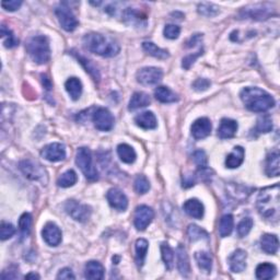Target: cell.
<instances>
[{"instance_id": "obj_1", "label": "cell", "mask_w": 280, "mask_h": 280, "mask_svg": "<svg viewBox=\"0 0 280 280\" xmlns=\"http://www.w3.org/2000/svg\"><path fill=\"white\" fill-rule=\"evenodd\" d=\"M82 43L85 50L102 57H114L121 51V46L115 40L96 32L85 34Z\"/></svg>"}, {"instance_id": "obj_2", "label": "cell", "mask_w": 280, "mask_h": 280, "mask_svg": "<svg viewBox=\"0 0 280 280\" xmlns=\"http://www.w3.org/2000/svg\"><path fill=\"white\" fill-rule=\"evenodd\" d=\"M240 97L245 107L251 112L264 113L275 105L274 98L259 88H245L242 90Z\"/></svg>"}, {"instance_id": "obj_3", "label": "cell", "mask_w": 280, "mask_h": 280, "mask_svg": "<svg viewBox=\"0 0 280 280\" xmlns=\"http://www.w3.org/2000/svg\"><path fill=\"white\" fill-rule=\"evenodd\" d=\"M258 212L267 220L278 221L279 218V185L266 187L260 191L257 197Z\"/></svg>"}, {"instance_id": "obj_4", "label": "cell", "mask_w": 280, "mask_h": 280, "mask_svg": "<svg viewBox=\"0 0 280 280\" xmlns=\"http://www.w3.org/2000/svg\"><path fill=\"white\" fill-rule=\"evenodd\" d=\"M25 49L32 60L39 65H44L51 59V47L49 39L44 35H35L25 43Z\"/></svg>"}, {"instance_id": "obj_5", "label": "cell", "mask_w": 280, "mask_h": 280, "mask_svg": "<svg viewBox=\"0 0 280 280\" xmlns=\"http://www.w3.org/2000/svg\"><path fill=\"white\" fill-rule=\"evenodd\" d=\"M76 163H77L78 168L82 171L84 177L90 181H97L99 178V173L93 165L92 153L90 149L84 148V147L79 148L77 155H76Z\"/></svg>"}, {"instance_id": "obj_6", "label": "cell", "mask_w": 280, "mask_h": 280, "mask_svg": "<svg viewBox=\"0 0 280 280\" xmlns=\"http://www.w3.org/2000/svg\"><path fill=\"white\" fill-rule=\"evenodd\" d=\"M21 172L25 174V177L31 181L41 182L43 185H46L49 182V177L45 169L42 167L40 163L33 160H23L19 164Z\"/></svg>"}, {"instance_id": "obj_7", "label": "cell", "mask_w": 280, "mask_h": 280, "mask_svg": "<svg viewBox=\"0 0 280 280\" xmlns=\"http://www.w3.org/2000/svg\"><path fill=\"white\" fill-rule=\"evenodd\" d=\"M274 13V7L270 3H257L243 8L241 11V17L243 19L263 21L266 20Z\"/></svg>"}, {"instance_id": "obj_8", "label": "cell", "mask_w": 280, "mask_h": 280, "mask_svg": "<svg viewBox=\"0 0 280 280\" xmlns=\"http://www.w3.org/2000/svg\"><path fill=\"white\" fill-rule=\"evenodd\" d=\"M55 13L57 18H58L59 25L65 31L73 32L77 28L79 22L77 18L75 17L74 12L71 11V9L67 6V3H60L59 6L55 8Z\"/></svg>"}, {"instance_id": "obj_9", "label": "cell", "mask_w": 280, "mask_h": 280, "mask_svg": "<svg viewBox=\"0 0 280 280\" xmlns=\"http://www.w3.org/2000/svg\"><path fill=\"white\" fill-rule=\"evenodd\" d=\"M92 121L97 129L101 131L111 130L114 126V116L104 107H98L92 115Z\"/></svg>"}, {"instance_id": "obj_10", "label": "cell", "mask_w": 280, "mask_h": 280, "mask_svg": "<svg viewBox=\"0 0 280 280\" xmlns=\"http://www.w3.org/2000/svg\"><path fill=\"white\" fill-rule=\"evenodd\" d=\"M65 209L73 219L79 222H85L91 216V208L76 201H68L66 203Z\"/></svg>"}, {"instance_id": "obj_11", "label": "cell", "mask_w": 280, "mask_h": 280, "mask_svg": "<svg viewBox=\"0 0 280 280\" xmlns=\"http://www.w3.org/2000/svg\"><path fill=\"white\" fill-rule=\"evenodd\" d=\"M154 218V211L153 208L146 205H141L136 208L134 216V224L137 230L144 231L153 222Z\"/></svg>"}, {"instance_id": "obj_12", "label": "cell", "mask_w": 280, "mask_h": 280, "mask_svg": "<svg viewBox=\"0 0 280 280\" xmlns=\"http://www.w3.org/2000/svg\"><path fill=\"white\" fill-rule=\"evenodd\" d=\"M163 73L160 68L145 67L141 68L136 75L137 81L142 85H153L162 80Z\"/></svg>"}, {"instance_id": "obj_13", "label": "cell", "mask_w": 280, "mask_h": 280, "mask_svg": "<svg viewBox=\"0 0 280 280\" xmlns=\"http://www.w3.org/2000/svg\"><path fill=\"white\" fill-rule=\"evenodd\" d=\"M41 155L50 162H59L66 158V148L64 145L53 142L42 149Z\"/></svg>"}, {"instance_id": "obj_14", "label": "cell", "mask_w": 280, "mask_h": 280, "mask_svg": "<svg viewBox=\"0 0 280 280\" xmlns=\"http://www.w3.org/2000/svg\"><path fill=\"white\" fill-rule=\"evenodd\" d=\"M107 202L111 207L118 211H125L128 207V199L126 195L118 188H111L106 194Z\"/></svg>"}, {"instance_id": "obj_15", "label": "cell", "mask_w": 280, "mask_h": 280, "mask_svg": "<svg viewBox=\"0 0 280 280\" xmlns=\"http://www.w3.org/2000/svg\"><path fill=\"white\" fill-rule=\"evenodd\" d=\"M211 129H212L211 122L208 120L207 117L198 118L197 121L193 123L192 128H191L192 135L196 140L206 138V137L210 135Z\"/></svg>"}, {"instance_id": "obj_16", "label": "cell", "mask_w": 280, "mask_h": 280, "mask_svg": "<svg viewBox=\"0 0 280 280\" xmlns=\"http://www.w3.org/2000/svg\"><path fill=\"white\" fill-rule=\"evenodd\" d=\"M42 235L46 243L51 246L59 245L61 242V231L58 226H56L54 222H49V224L44 226L42 231Z\"/></svg>"}, {"instance_id": "obj_17", "label": "cell", "mask_w": 280, "mask_h": 280, "mask_svg": "<svg viewBox=\"0 0 280 280\" xmlns=\"http://www.w3.org/2000/svg\"><path fill=\"white\" fill-rule=\"evenodd\" d=\"M246 254L243 250H236L229 257V265L232 273H242L246 268Z\"/></svg>"}, {"instance_id": "obj_18", "label": "cell", "mask_w": 280, "mask_h": 280, "mask_svg": "<svg viewBox=\"0 0 280 280\" xmlns=\"http://www.w3.org/2000/svg\"><path fill=\"white\" fill-rule=\"evenodd\" d=\"M238 127V123L235 121L230 120V118H224L218 127V136L221 139H230L235 136Z\"/></svg>"}, {"instance_id": "obj_19", "label": "cell", "mask_w": 280, "mask_h": 280, "mask_svg": "<svg viewBox=\"0 0 280 280\" xmlns=\"http://www.w3.org/2000/svg\"><path fill=\"white\" fill-rule=\"evenodd\" d=\"M177 258H178V268L182 276L188 277L191 274V265H189V258L186 252V249L183 245H178L177 249Z\"/></svg>"}, {"instance_id": "obj_20", "label": "cell", "mask_w": 280, "mask_h": 280, "mask_svg": "<svg viewBox=\"0 0 280 280\" xmlns=\"http://www.w3.org/2000/svg\"><path fill=\"white\" fill-rule=\"evenodd\" d=\"M184 211L195 219H202L204 217V212H205V208H204L203 204L198 201V199H188V201L184 204L183 206Z\"/></svg>"}, {"instance_id": "obj_21", "label": "cell", "mask_w": 280, "mask_h": 280, "mask_svg": "<svg viewBox=\"0 0 280 280\" xmlns=\"http://www.w3.org/2000/svg\"><path fill=\"white\" fill-rule=\"evenodd\" d=\"M84 277L91 280H101L104 277V267L97 260L87 263L84 268Z\"/></svg>"}, {"instance_id": "obj_22", "label": "cell", "mask_w": 280, "mask_h": 280, "mask_svg": "<svg viewBox=\"0 0 280 280\" xmlns=\"http://www.w3.org/2000/svg\"><path fill=\"white\" fill-rule=\"evenodd\" d=\"M135 123L137 126H139L144 129H154L158 125V122H156V117L153 112H144L140 113L139 115H137L135 117Z\"/></svg>"}, {"instance_id": "obj_23", "label": "cell", "mask_w": 280, "mask_h": 280, "mask_svg": "<svg viewBox=\"0 0 280 280\" xmlns=\"http://www.w3.org/2000/svg\"><path fill=\"white\" fill-rule=\"evenodd\" d=\"M244 156H245L244 149L240 146L234 147L233 150H232V153L227 156V160H226L227 168H229V169L239 168L240 165L243 163Z\"/></svg>"}, {"instance_id": "obj_24", "label": "cell", "mask_w": 280, "mask_h": 280, "mask_svg": "<svg viewBox=\"0 0 280 280\" xmlns=\"http://www.w3.org/2000/svg\"><path fill=\"white\" fill-rule=\"evenodd\" d=\"M260 248L267 254H276L279 249V241L277 235L264 234L260 239Z\"/></svg>"}, {"instance_id": "obj_25", "label": "cell", "mask_w": 280, "mask_h": 280, "mask_svg": "<svg viewBox=\"0 0 280 280\" xmlns=\"http://www.w3.org/2000/svg\"><path fill=\"white\" fill-rule=\"evenodd\" d=\"M150 103L151 99L148 94L145 92H135L130 98L128 108H129V111H135L138 110V108L148 106Z\"/></svg>"}, {"instance_id": "obj_26", "label": "cell", "mask_w": 280, "mask_h": 280, "mask_svg": "<svg viewBox=\"0 0 280 280\" xmlns=\"http://www.w3.org/2000/svg\"><path fill=\"white\" fill-rule=\"evenodd\" d=\"M123 18H124V21L127 25H129L140 26L142 25V23L146 25V17L132 8H127L124 13H123Z\"/></svg>"}, {"instance_id": "obj_27", "label": "cell", "mask_w": 280, "mask_h": 280, "mask_svg": "<svg viewBox=\"0 0 280 280\" xmlns=\"http://www.w3.org/2000/svg\"><path fill=\"white\" fill-rule=\"evenodd\" d=\"M154 97L161 103H173L178 100V94L167 87H158L154 90Z\"/></svg>"}, {"instance_id": "obj_28", "label": "cell", "mask_w": 280, "mask_h": 280, "mask_svg": "<svg viewBox=\"0 0 280 280\" xmlns=\"http://www.w3.org/2000/svg\"><path fill=\"white\" fill-rule=\"evenodd\" d=\"M65 88L67 90L68 94L70 98L74 100V101H77V100L81 97L82 93V83L78 78H69L65 83Z\"/></svg>"}, {"instance_id": "obj_29", "label": "cell", "mask_w": 280, "mask_h": 280, "mask_svg": "<svg viewBox=\"0 0 280 280\" xmlns=\"http://www.w3.org/2000/svg\"><path fill=\"white\" fill-rule=\"evenodd\" d=\"M142 49H144L147 54L154 57V58L167 59L170 57V54L167 50L160 49V47L156 46L153 42H144L142 43Z\"/></svg>"}, {"instance_id": "obj_30", "label": "cell", "mask_w": 280, "mask_h": 280, "mask_svg": "<svg viewBox=\"0 0 280 280\" xmlns=\"http://www.w3.org/2000/svg\"><path fill=\"white\" fill-rule=\"evenodd\" d=\"M265 171H266V174L269 178L278 177L279 175V153L277 151L267 155Z\"/></svg>"}, {"instance_id": "obj_31", "label": "cell", "mask_w": 280, "mask_h": 280, "mask_svg": "<svg viewBox=\"0 0 280 280\" xmlns=\"http://www.w3.org/2000/svg\"><path fill=\"white\" fill-rule=\"evenodd\" d=\"M117 154L123 162L128 164L134 163L137 158L136 151L134 150V148L127 144H121L117 147Z\"/></svg>"}, {"instance_id": "obj_32", "label": "cell", "mask_w": 280, "mask_h": 280, "mask_svg": "<svg viewBox=\"0 0 280 280\" xmlns=\"http://www.w3.org/2000/svg\"><path fill=\"white\" fill-rule=\"evenodd\" d=\"M277 274V268L275 265L269 263H263L259 264L257 268H256V277L262 280L272 279Z\"/></svg>"}, {"instance_id": "obj_33", "label": "cell", "mask_w": 280, "mask_h": 280, "mask_svg": "<svg viewBox=\"0 0 280 280\" xmlns=\"http://www.w3.org/2000/svg\"><path fill=\"white\" fill-rule=\"evenodd\" d=\"M195 259L198 267L203 272L209 274L212 269V257L208 252H197L195 254Z\"/></svg>"}, {"instance_id": "obj_34", "label": "cell", "mask_w": 280, "mask_h": 280, "mask_svg": "<svg viewBox=\"0 0 280 280\" xmlns=\"http://www.w3.org/2000/svg\"><path fill=\"white\" fill-rule=\"evenodd\" d=\"M148 241L145 239H138L136 241V262L138 267H141L145 263L147 252H148Z\"/></svg>"}, {"instance_id": "obj_35", "label": "cell", "mask_w": 280, "mask_h": 280, "mask_svg": "<svg viewBox=\"0 0 280 280\" xmlns=\"http://www.w3.org/2000/svg\"><path fill=\"white\" fill-rule=\"evenodd\" d=\"M234 220L231 215H225L219 222V234L221 238H227L232 233Z\"/></svg>"}, {"instance_id": "obj_36", "label": "cell", "mask_w": 280, "mask_h": 280, "mask_svg": "<svg viewBox=\"0 0 280 280\" xmlns=\"http://www.w3.org/2000/svg\"><path fill=\"white\" fill-rule=\"evenodd\" d=\"M77 181H78V177L75 171L68 170L66 171L64 174L60 175L58 181H57V185H58L59 187L67 188L70 186H74V185L77 183Z\"/></svg>"}, {"instance_id": "obj_37", "label": "cell", "mask_w": 280, "mask_h": 280, "mask_svg": "<svg viewBox=\"0 0 280 280\" xmlns=\"http://www.w3.org/2000/svg\"><path fill=\"white\" fill-rule=\"evenodd\" d=\"M161 254H162V259L165 264V266L169 270L173 268L174 265V252L171 246L168 243L161 244Z\"/></svg>"}, {"instance_id": "obj_38", "label": "cell", "mask_w": 280, "mask_h": 280, "mask_svg": "<svg viewBox=\"0 0 280 280\" xmlns=\"http://www.w3.org/2000/svg\"><path fill=\"white\" fill-rule=\"evenodd\" d=\"M75 56H76V58L79 60V63L81 64L83 67L85 68V70H87L88 73L92 76L93 79L96 80V81H99V80H100V73H99V70L97 69L96 66L92 64V61L87 59V58H85V57H83L81 55L75 54Z\"/></svg>"}, {"instance_id": "obj_39", "label": "cell", "mask_w": 280, "mask_h": 280, "mask_svg": "<svg viewBox=\"0 0 280 280\" xmlns=\"http://www.w3.org/2000/svg\"><path fill=\"white\" fill-rule=\"evenodd\" d=\"M187 234L189 236V240L193 242L203 240V239H208V236H209V234H208L205 230L202 229V228H199L196 225H191L188 227Z\"/></svg>"}, {"instance_id": "obj_40", "label": "cell", "mask_w": 280, "mask_h": 280, "mask_svg": "<svg viewBox=\"0 0 280 280\" xmlns=\"http://www.w3.org/2000/svg\"><path fill=\"white\" fill-rule=\"evenodd\" d=\"M197 10L199 12V14L205 17H215L219 13V8H218L216 4L213 3H209V2H204V3H199L197 7Z\"/></svg>"}, {"instance_id": "obj_41", "label": "cell", "mask_w": 280, "mask_h": 280, "mask_svg": "<svg viewBox=\"0 0 280 280\" xmlns=\"http://www.w3.org/2000/svg\"><path fill=\"white\" fill-rule=\"evenodd\" d=\"M31 226H32V216H31V213L25 212L20 217V219H19V229H20V232L22 233V235L26 236V235L30 234Z\"/></svg>"}, {"instance_id": "obj_42", "label": "cell", "mask_w": 280, "mask_h": 280, "mask_svg": "<svg viewBox=\"0 0 280 280\" xmlns=\"http://www.w3.org/2000/svg\"><path fill=\"white\" fill-rule=\"evenodd\" d=\"M1 37L3 39V44L8 49H12V47L17 46L19 44V41L17 40V37L13 35V33L11 30L6 27V25L1 26Z\"/></svg>"}, {"instance_id": "obj_43", "label": "cell", "mask_w": 280, "mask_h": 280, "mask_svg": "<svg viewBox=\"0 0 280 280\" xmlns=\"http://www.w3.org/2000/svg\"><path fill=\"white\" fill-rule=\"evenodd\" d=\"M134 187H135V191L137 193L141 194V195H144V194L148 193V191L150 189L149 179L147 178L145 175H138V177H137L135 179Z\"/></svg>"}, {"instance_id": "obj_44", "label": "cell", "mask_w": 280, "mask_h": 280, "mask_svg": "<svg viewBox=\"0 0 280 280\" xmlns=\"http://www.w3.org/2000/svg\"><path fill=\"white\" fill-rule=\"evenodd\" d=\"M272 129H273V121L270 116L268 115L260 116L257 120V124H256V130L258 132H264V134H266V132L272 131Z\"/></svg>"}, {"instance_id": "obj_45", "label": "cell", "mask_w": 280, "mask_h": 280, "mask_svg": "<svg viewBox=\"0 0 280 280\" xmlns=\"http://www.w3.org/2000/svg\"><path fill=\"white\" fill-rule=\"evenodd\" d=\"M253 228V220L251 218H244L240 224L236 227V231H238V235L240 238H244V236L250 233V231Z\"/></svg>"}, {"instance_id": "obj_46", "label": "cell", "mask_w": 280, "mask_h": 280, "mask_svg": "<svg viewBox=\"0 0 280 280\" xmlns=\"http://www.w3.org/2000/svg\"><path fill=\"white\" fill-rule=\"evenodd\" d=\"M14 233H16V228L13 227V225L6 221L1 222V226H0V238H1L2 241L12 238Z\"/></svg>"}, {"instance_id": "obj_47", "label": "cell", "mask_w": 280, "mask_h": 280, "mask_svg": "<svg viewBox=\"0 0 280 280\" xmlns=\"http://www.w3.org/2000/svg\"><path fill=\"white\" fill-rule=\"evenodd\" d=\"M179 33H181V27L175 25H167L163 30L164 36L170 40L178 39L179 36Z\"/></svg>"}, {"instance_id": "obj_48", "label": "cell", "mask_w": 280, "mask_h": 280, "mask_svg": "<svg viewBox=\"0 0 280 280\" xmlns=\"http://www.w3.org/2000/svg\"><path fill=\"white\" fill-rule=\"evenodd\" d=\"M193 161L195 162L199 168H205L207 164V155L205 151L197 150L193 154Z\"/></svg>"}, {"instance_id": "obj_49", "label": "cell", "mask_w": 280, "mask_h": 280, "mask_svg": "<svg viewBox=\"0 0 280 280\" xmlns=\"http://www.w3.org/2000/svg\"><path fill=\"white\" fill-rule=\"evenodd\" d=\"M210 84H211V82L208 79L199 78L196 80V81H194V83L192 84V87L194 90H195V91L203 92V91H206V90L210 87Z\"/></svg>"}, {"instance_id": "obj_50", "label": "cell", "mask_w": 280, "mask_h": 280, "mask_svg": "<svg viewBox=\"0 0 280 280\" xmlns=\"http://www.w3.org/2000/svg\"><path fill=\"white\" fill-rule=\"evenodd\" d=\"M201 55H203V50L202 49L199 50L198 51H196V53L191 54V55H188V56L185 57V58L183 59V63H182L183 68L184 69H189V68H191L192 66L194 65V63H195V61H196V59Z\"/></svg>"}, {"instance_id": "obj_51", "label": "cell", "mask_w": 280, "mask_h": 280, "mask_svg": "<svg viewBox=\"0 0 280 280\" xmlns=\"http://www.w3.org/2000/svg\"><path fill=\"white\" fill-rule=\"evenodd\" d=\"M21 4H22V1H20V0H19V1L18 0H8V1L1 2L2 8L7 11H16L21 7Z\"/></svg>"}, {"instance_id": "obj_52", "label": "cell", "mask_w": 280, "mask_h": 280, "mask_svg": "<svg viewBox=\"0 0 280 280\" xmlns=\"http://www.w3.org/2000/svg\"><path fill=\"white\" fill-rule=\"evenodd\" d=\"M75 275L70 268H63L57 275V279H75Z\"/></svg>"}, {"instance_id": "obj_53", "label": "cell", "mask_w": 280, "mask_h": 280, "mask_svg": "<svg viewBox=\"0 0 280 280\" xmlns=\"http://www.w3.org/2000/svg\"><path fill=\"white\" fill-rule=\"evenodd\" d=\"M203 40V36L202 34H195V35H193L191 39H189L187 42H186V47L187 49H191V47H194V46H196L197 44H199V43L202 42Z\"/></svg>"}, {"instance_id": "obj_54", "label": "cell", "mask_w": 280, "mask_h": 280, "mask_svg": "<svg viewBox=\"0 0 280 280\" xmlns=\"http://www.w3.org/2000/svg\"><path fill=\"white\" fill-rule=\"evenodd\" d=\"M194 183H195V177H194V175H192V174L184 175L183 177V187H185V188L192 187Z\"/></svg>"}, {"instance_id": "obj_55", "label": "cell", "mask_w": 280, "mask_h": 280, "mask_svg": "<svg viewBox=\"0 0 280 280\" xmlns=\"http://www.w3.org/2000/svg\"><path fill=\"white\" fill-rule=\"evenodd\" d=\"M42 82H43V85H44V88L46 90H51V83L50 81V79L47 78L45 75H42Z\"/></svg>"}, {"instance_id": "obj_56", "label": "cell", "mask_w": 280, "mask_h": 280, "mask_svg": "<svg viewBox=\"0 0 280 280\" xmlns=\"http://www.w3.org/2000/svg\"><path fill=\"white\" fill-rule=\"evenodd\" d=\"M25 279H40V276L35 273H30L25 276Z\"/></svg>"}]
</instances>
